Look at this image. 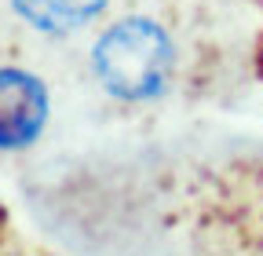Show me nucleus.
<instances>
[{
	"label": "nucleus",
	"mask_w": 263,
	"mask_h": 256,
	"mask_svg": "<svg viewBox=\"0 0 263 256\" xmlns=\"http://www.w3.org/2000/svg\"><path fill=\"white\" fill-rule=\"evenodd\" d=\"M48 121V92L26 70H0V150L29 147Z\"/></svg>",
	"instance_id": "f03ea898"
},
{
	"label": "nucleus",
	"mask_w": 263,
	"mask_h": 256,
	"mask_svg": "<svg viewBox=\"0 0 263 256\" xmlns=\"http://www.w3.org/2000/svg\"><path fill=\"white\" fill-rule=\"evenodd\" d=\"M106 8V0H15V11L44 33H66L91 22Z\"/></svg>",
	"instance_id": "7ed1b4c3"
},
{
	"label": "nucleus",
	"mask_w": 263,
	"mask_h": 256,
	"mask_svg": "<svg viewBox=\"0 0 263 256\" xmlns=\"http://www.w3.org/2000/svg\"><path fill=\"white\" fill-rule=\"evenodd\" d=\"M172 41L150 19H124L95 44V74L121 99H150L172 74Z\"/></svg>",
	"instance_id": "f257e3e1"
}]
</instances>
